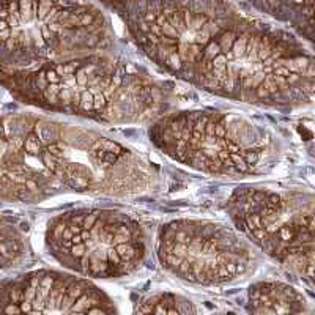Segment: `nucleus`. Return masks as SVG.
<instances>
[{
	"mask_svg": "<svg viewBox=\"0 0 315 315\" xmlns=\"http://www.w3.org/2000/svg\"><path fill=\"white\" fill-rule=\"evenodd\" d=\"M189 84L259 107H306L314 101V57L289 33L241 16L205 49Z\"/></svg>",
	"mask_w": 315,
	"mask_h": 315,
	"instance_id": "obj_1",
	"label": "nucleus"
},
{
	"mask_svg": "<svg viewBox=\"0 0 315 315\" xmlns=\"http://www.w3.org/2000/svg\"><path fill=\"white\" fill-rule=\"evenodd\" d=\"M3 76L6 87L30 104L104 124L151 123L172 104V93L161 80L109 52Z\"/></svg>",
	"mask_w": 315,
	"mask_h": 315,
	"instance_id": "obj_2",
	"label": "nucleus"
},
{
	"mask_svg": "<svg viewBox=\"0 0 315 315\" xmlns=\"http://www.w3.org/2000/svg\"><path fill=\"white\" fill-rule=\"evenodd\" d=\"M148 137L175 163L215 177H262L282 155L279 137L265 124L219 109L166 112L150 123Z\"/></svg>",
	"mask_w": 315,
	"mask_h": 315,
	"instance_id": "obj_3",
	"label": "nucleus"
},
{
	"mask_svg": "<svg viewBox=\"0 0 315 315\" xmlns=\"http://www.w3.org/2000/svg\"><path fill=\"white\" fill-rule=\"evenodd\" d=\"M142 54L189 84L213 38L241 14L222 0H111Z\"/></svg>",
	"mask_w": 315,
	"mask_h": 315,
	"instance_id": "obj_4",
	"label": "nucleus"
},
{
	"mask_svg": "<svg viewBox=\"0 0 315 315\" xmlns=\"http://www.w3.org/2000/svg\"><path fill=\"white\" fill-rule=\"evenodd\" d=\"M41 129L50 173L62 193L129 197L155 186V169L114 139L49 120H41Z\"/></svg>",
	"mask_w": 315,
	"mask_h": 315,
	"instance_id": "obj_5",
	"label": "nucleus"
},
{
	"mask_svg": "<svg viewBox=\"0 0 315 315\" xmlns=\"http://www.w3.org/2000/svg\"><path fill=\"white\" fill-rule=\"evenodd\" d=\"M52 257L85 279H120L141 268L148 243L142 224L119 210L74 208L48 224Z\"/></svg>",
	"mask_w": 315,
	"mask_h": 315,
	"instance_id": "obj_6",
	"label": "nucleus"
},
{
	"mask_svg": "<svg viewBox=\"0 0 315 315\" xmlns=\"http://www.w3.org/2000/svg\"><path fill=\"white\" fill-rule=\"evenodd\" d=\"M314 207L311 191L240 186L224 210L254 247L312 287Z\"/></svg>",
	"mask_w": 315,
	"mask_h": 315,
	"instance_id": "obj_7",
	"label": "nucleus"
},
{
	"mask_svg": "<svg viewBox=\"0 0 315 315\" xmlns=\"http://www.w3.org/2000/svg\"><path fill=\"white\" fill-rule=\"evenodd\" d=\"M156 257L188 284L218 287L243 281L259 267L255 247L237 229L208 219H175L156 237Z\"/></svg>",
	"mask_w": 315,
	"mask_h": 315,
	"instance_id": "obj_8",
	"label": "nucleus"
},
{
	"mask_svg": "<svg viewBox=\"0 0 315 315\" xmlns=\"http://www.w3.org/2000/svg\"><path fill=\"white\" fill-rule=\"evenodd\" d=\"M115 304L90 279L58 271H35L0 285V312L114 314Z\"/></svg>",
	"mask_w": 315,
	"mask_h": 315,
	"instance_id": "obj_9",
	"label": "nucleus"
},
{
	"mask_svg": "<svg viewBox=\"0 0 315 315\" xmlns=\"http://www.w3.org/2000/svg\"><path fill=\"white\" fill-rule=\"evenodd\" d=\"M247 311L252 314H304L311 312L307 298L289 284L262 281L247 290Z\"/></svg>",
	"mask_w": 315,
	"mask_h": 315,
	"instance_id": "obj_10",
	"label": "nucleus"
},
{
	"mask_svg": "<svg viewBox=\"0 0 315 315\" xmlns=\"http://www.w3.org/2000/svg\"><path fill=\"white\" fill-rule=\"evenodd\" d=\"M134 312L139 314H195L197 307L191 299L177 293L159 291L144 298L136 304Z\"/></svg>",
	"mask_w": 315,
	"mask_h": 315,
	"instance_id": "obj_11",
	"label": "nucleus"
}]
</instances>
